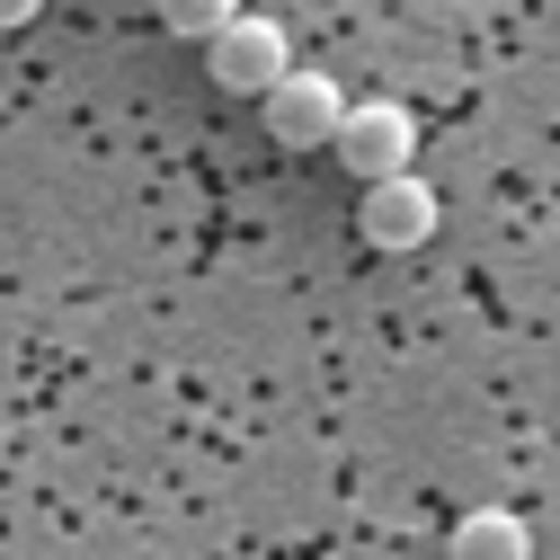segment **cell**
I'll return each instance as SVG.
<instances>
[{"label":"cell","mask_w":560,"mask_h":560,"mask_svg":"<svg viewBox=\"0 0 560 560\" xmlns=\"http://www.w3.org/2000/svg\"><path fill=\"white\" fill-rule=\"evenodd\" d=\"M258 107H267V133H276L285 152H320V143H338V116H347V98H338L329 72H285Z\"/></svg>","instance_id":"cell-3"},{"label":"cell","mask_w":560,"mask_h":560,"mask_svg":"<svg viewBox=\"0 0 560 560\" xmlns=\"http://www.w3.org/2000/svg\"><path fill=\"white\" fill-rule=\"evenodd\" d=\"M232 19H241V0H161V27L170 36H196V45L214 36V27H232Z\"/></svg>","instance_id":"cell-6"},{"label":"cell","mask_w":560,"mask_h":560,"mask_svg":"<svg viewBox=\"0 0 560 560\" xmlns=\"http://www.w3.org/2000/svg\"><path fill=\"white\" fill-rule=\"evenodd\" d=\"M357 232H365L374 249H418V241H436V187H428V178H409V170L365 178Z\"/></svg>","instance_id":"cell-4"},{"label":"cell","mask_w":560,"mask_h":560,"mask_svg":"<svg viewBox=\"0 0 560 560\" xmlns=\"http://www.w3.org/2000/svg\"><path fill=\"white\" fill-rule=\"evenodd\" d=\"M36 10H45V0H0V27H27Z\"/></svg>","instance_id":"cell-7"},{"label":"cell","mask_w":560,"mask_h":560,"mask_svg":"<svg viewBox=\"0 0 560 560\" xmlns=\"http://www.w3.org/2000/svg\"><path fill=\"white\" fill-rule=\"evenodd\" d=\"M357 178H392V170H409V152H418V125H409V107L400 98H365V107H347L338 116V143H329Z\"/></svg>","instance_id":"cell-2"},{"label":"cell","mask_w":560,"mask_h":560,"mask_svg":"<svg viewBox=\"0 0 560 560\" xmlns=\"http://www.w3.org/2000/svg\"><path fill=\"white\" fill-rule=\"evenodd\" d=\"M454 551H463V560H525V551H534V534H525L508 508H480V516H463V525H454Z\"/></svg>","instance_id":"cell-5"},{"label":"cell","mask_w":560,"mask_h":560,"mask_svg":"<svg viewBox=\"0 0 560 560\" xmlns=\"http://www.w3.org/2000/svg\"><path fill=\"white\" fill-rule=\"evenodd\" d=\"M205 72H214V90H232V98H267L294 72V45H285L276 19H232V27L205 36Z\"/></svg>","instance_id":"cell-1"}]
</instances>
